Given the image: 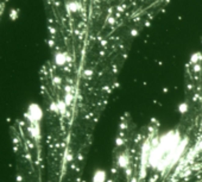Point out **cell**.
<instances>
[{
	"instance_id": "obj_10",
	"label": "cell",
	"mask_w": 202,
	"mask_h": 182,
	"mask_svg": "<svg viewBox=\"0 0 202 182\" xmlns=\"http://www.w3.org/2000/svg\"><path fill=\"white\" fill-rule=\"evenodd\" d=\"M61 84H62V80H61V77H60V76H55V77H53V85L60 86Z\"/></svg>"
},
{
	"instance_id": "obj_13",
	"label": "cell",
	"mask_w": 202,
	"mask_h": 182,
	"mask_svg": "<svg viewBox=\"0 0 202 182\" xmlns=\"http://www.w3.org/2000/svg\"><path fill=\"white\" fill-rule=\"evenodd\" d=\"M121 144H123V143H121V139L118 138V139H117V145L119 147V145H121Z\"/></svg>"
},
{
	"instance_id": "obj_1",
	"label": "cell",
	"mask_w": 202,
	"mask_h": 182,
	"mask_svg": "<svg viewBox=\"0 0 202 182\" xmlns=\"http://www.w3.org/2000/svg\"><path fill=\"white\" fill-rule=\"evenodd\" d=\"M25 116L28 118L30 125H35V124H41L43 117H44V112L39 104L32 102L28 106V111H26Z\"/></svg>"
},
{
	"instance_id": "obj_3",
	"label": "cell",
	"mask_w": 202,
	"mask_h": 182,
	"mask_svg": "<svg viewBox=\"0 0 202 182\" xmlns=\"http://www.w3.org/2000/svg\"><path fill=\"white\" fill-rule=\"evenodd\" d=\"M29 132H30V137L36 142V144H38V143L41 142V137H42V133H41V124L30 125Z\"/></svg>"
},
{
	"instance_id": "obj_5",
	"label": "cell",
	"mask_w": 202,
	"mask_h": 182,
	"mask_svg": "<svg viewBox=\"0 0 202 182\" xmlns=\"http://www.w3.org/2000/svg\"><path fill=\"white\" fill-rule=\"evenodd\" d=\"M106 180H107L106 170H104V169H96L94 171L93 179H92L93 182H106Z\"/></svg>"
},
{
	"instance_id": "obj_7",
	"label": "cell",
	"mask_w": 202,
	"mask_h": 182,
	"mask_svg": "<svg viewBox=\"0 0 202 182\" xmlns=\"http://www.w3.org/2000/svg\"><path fill=\"white\" fill-rule=\"evenodd\" d=\"M63 100H64V102H65L67 106L72 105V102H73V100H74V93H73V92H67L65 95H64Z\"/></svg>"
},
{
	"instance_id": "obj_12",
	"label": "cell",
	"mask_w": 202,
	"mask_h": 182,
	"mask_svg": "<svg viewBox=\"0 0 202 182\" xmlns=\"http://www.w3.org/2000/svg\"><path fill=\"white\" fill-rule=\"evenodd\" d=\"M194 70H195V72H199V70H201V67H200L199 64H195V68H194Z\"/></svg>"
},
{
	"instance_id": "obj_9",
	"label": "cell",
	"mask_w": 202,
	"mask_h": 182,
	"mask_svg": "<svg viewBox=\"0 0 202 182\" xmlns=\"http://www.w3.org/2000/svg\"><path fill=\"white\" fill-rule=\"evenodd\" d=\"M188 108H189V106H188V104L187 102H181L180 105H178V111H180V113H185L187 111H188Z\"/></svg>"
},
{
	"instance_id": "obj_6",
	"label": "cell",
	"mask_w": 202,
	"mask_h": 182,
	"mask_svg": "<svg viewBox=\"0 0 202 182\" xmlns=\"http://www.w3.org/2000/svg\"><path fill=\"white\" fill-rule=\"evenodd\" d=\"M65 7L70 13H74V12L81 10V4L77 2V1H69V2L65 4Z\"/></svg>"
},
{
	"instance_id": "obj_4",
	"label": "cell",
	"mask_w": 202,
	"mask_h": 182,
	"mask_svg": "<svg viewBox=\"0 0 202 182\" xmlns=\"http://www.w3.org/2000/svg\"><path fill=\"white\" fill-rule=\"evenodd\" d=\"M130 163H131V160H130L128 154H126V152H121L117 157L118 167L121 168V169H127L130 167Z\"/></svg>"
},
{
	"instance_id": "obj_11",
	"label": "cell",
	"mask_w": 202,
	"mask_h": 182,
	"mask_svg": "<svg viewBox=\"0 0 202 182\" xmlns=\"http://www.w3.org/2000/svg\"><path fill=\"white\" fill-rule=\"evenodd\" d=\"M83 75H85V77H90L93 75V70L92 69H86L83 72Z\"/></svg>"
},
{
	"instance_id": "obj_8",
	"label": "cell",
	"mask_w": 202,
	"mask_h": 182,
	"mask_svg": "<svg viewBox=\"0 0 202 182\" xmlns=\"http://www.w3.org/2000/svg\"><path fill=\"white\" fill-rule=\"evenodd\" d=\"M200 60H201V54H200V53L194 54V55H192V57H190V63L199 64Z\"/></svg>"
},
{
	"instance_id": "obj_2",
	"label": "cell",
	"mask_w": 202,
	"mask_h": 182,
	"mask_svg": "<svg viewBox=\"0 0 202 182\" xmlns=\"http://www.w3.org/2000/svg\"><path fill=\"white\" fill-rule=\"evenodd\" d=\"M69 61H70V56L65 51H57L53 55V62L58 67H64Z\"/></svg>"
}]
</instances>
